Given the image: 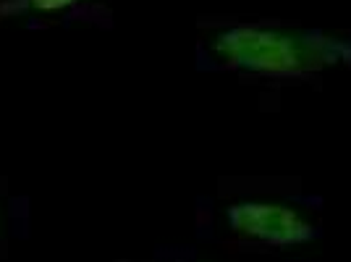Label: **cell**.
Segmentation results:
<instances>
[{"mask_svg":"<svg viewBox=\"0 0 351 262\" xmlns=\"http://www.w3.org/2000/svg\"><path fill=\"white\" fill-rule=\"evenodd\" d=\"M210 50L226 66L267 76H299L351 63V40L312 29L239 24L218 32Z\"/></svg>","mask_w":351,"mask_h":262,"instance_id":"6da1fadb","label":"cell"},{"mask_svg":"<svg viewBox=\"0 0 351 262\" xmlns=\"http://www.w3.org/2000/svg\"><path fill=\"white\" fill-rule=\"evenodd\" d=\"M226 223L239 236L273 247H302L315 239V226L299 210L280 202H234L226 210Z\"/></svg>","mask_w":351,"mask_h":262,"instance_id":"7a4b0ae2","label":"cell"},{"mask_svg":"<svg viewBox=\"0 0 351 262\" xmlns=\"http://www.w3.org/2000/svg\"><path fill=\"white\" fill-rule=\"evenodd\" d=\"M82 0H5L0 3V14H60Z\"/></svg>","mask_w":351,"mask_h":262,"instance_id":"3957f363","label":"cell"}]
</instances>
